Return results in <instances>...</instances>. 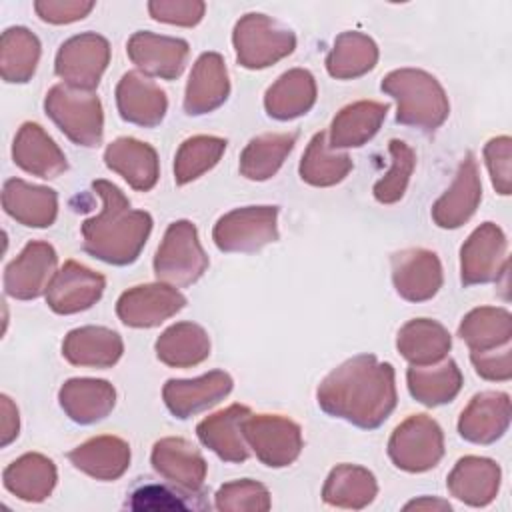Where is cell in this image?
<instances>
[{
    "label": "cell",
    "instance_id": "22",
    "mask_svg": "<svg viewBox=\"0 0 512 512\" xmlns=\"http://www.w3.org/2000/svg\"><path fill=\"white\" fill-rule=\"evenodd\" d=\"M510 424V400L504 392L476 394L458 420V432L472 444H492Z\"/></svg>",
    "mask_w": 512,
    "mask_h": 512
},
{
    "label": "cell",
    "instance_id": "35",
    "mask_svg": "<svg viewBox=\"0 0 512 512\" xmlns=\"http://www.w3.org/2000/svg\"><path fill=\"white\" fill-rule=\"evenodd\" d=\"M376 492L378 484L370 470L354 464H338L324 482L322 500L336 508L362 510L376 498Z\"/></svg>",
    "mask_w": 512,
    "mask_h": 512
},
{
    "label": "cell",
    "instance_id": "51",
    "mask_svg": "<svg viewBox=\"0 0 512 512\" xmlns=\"http://www.w3.org/2000/svg\"><path fill=\"white\" fill-rule=\"evenodd\" d=\"M0 412H2V448H6L16 436H18V430H20V420H18V408L14 406V402L2 394L0 398Z\"/></svg>",
    "mask_w": 512,
    "mask_h": 512
},
{
    "label": "cell",
    "instance_id": "40",
    "mask_svg": "<svg viewBox=\"0 0 512 512\" xmlns=\"http://www.w3.org/2000/svg\"><path fill=\"white\" fill-rule=\"evenodd\" d=\"M40 60L38 38L22 28H8L0 40V74L4 82H28Z\"/></svg>",
    "mask_w": 512,
    "mask_h": 512
},
{
    "label": "cell",
    "instance_id": "36",
    "mask_svg": "<svg viewBox=\"0 0 512 512\" xmlns=\"http://www.w3.org/2000/svg\"><path fill=\"white\" fill-rule=\"evenodd\" d=\"M210 354L206 330L194 322H178L156 340V356L172 368H190L204 362Z\"/></svg>",
    "mask_w": 512,
    "mask_h": 512
},
{
    "label": "cell",
    "instance_id": "23",
    "mask_svg": "<svg viewBox=\"0 0 512 512\" xmlns=\"http://www.w3.org/2000/svg\"><path fill=\"white\" fill-rule=\"evenodd\" d=\"M14 164L38 178H56L66 172L68 162L64 152L36 122H24L12 146Z\"/></svg>",
    "mask_w": 512,
    "mask_h": 512
},
{
    "label": "cell",
    "instance_id": "1",
    "mask_svg": "<svg viewBox=\"0 0 512 512\" xmlns=\"http://www.w3.org/2000/svg\"><path fill=\"white\" fill-rule=\"evenodd\" d=\"M318 406L358 428H378L396 408L394 368L372 354H358L332 370L316 390Z\"/></svg>",
    "mask_w": 512,
    "mask_h": 512
},
{
    "label": "cell",
    "instance_id": "21",
    "mask_svg": "<svg viewBox=\"0 0 512 512\" xmlns=\"http://www.w3.org/2000/svg\"><path fill=\"white\" fill-rule=\"evenodd\" d=\"M230 94L228 72L224 60L216 52H204L192 66L186 94L184 110L190 116H200L216 110L226 102Z\"/></svg>",
    "mask_w": 512,
    "mask_h": 512
},
{
    "label": "cell",
    "instance_id": "29",
    "mask_svg": "<svg viewBox=\"0 0 512 512\" xmlns=\"http://www.w3.org/2000/svg\"><path fill=\"white\" fill-rule=\"evenodd\" d=\"M58 398L70 420L78 424H94L112 412L116 392L106 380L72 378L64 382Z\"/></svg>",
    "mask_w": 512,
    "mask_h": 512
},
{
    "label": "cell",
    "instance_id": "37",
    "mask_svg": "<svg viewBox=\"0 0 512 512\" xmlns=\"http://www.w3.org/2000/svg\"><path fill=\"white\" fill-rule=\"evenodd\" d=\"M410 394L424 406H440L452 402L462 386V374L454 360L434 366H410L406 372Z\"/></svg>",
    "mask_w": 512,
    "mask_h": 512
},
{
    "label": "cell",
    "instance_id": "3",
    "mask_svg": "<svg viewBox=\"0 0 512 512\" xmlns=\"http://www.w3.org/2000/svg\"><path fill=\"white\" fill-rule=\"evenodd\" d=\"M382 92L398 102L396 122L404 126L432 132L448 118V96L440 82L424 70L402 68L390 72L382 80Z\"/></svg>",
    "mask_w": 512,
    "mask_h": 512
},
{
    "label": "cell",
    "instance_id": "32",
    "mask_svg": "<svg viewBox=\"0 0 512 512\" xmlns=\"http://www.w3.org/2000/svg\"><path fill=\"white\" fill-rule=\"evenodd\" d=\"M388 112V104L360 100L342 108L330 126V142L332 150L336 148H358L366 144L382 126Z\"/></svg>",
    "mask_w": 512,
    "mask_h": 512
},
{
    "label": "cell",
    "instance_id": "13",
    "mask_svg": "<svg viewBox=\"0 0 512 512\" xmlns=\"http://www.w3.org/2000/svg\"><path fill=\"white\" fill-rule=\"evenodd\" d=\"M186 298L168 284H142L126 290L116 302L118 318L132 328H152L180 312Z\"/></svg>",
    "mask_w": 512,
    "mask_h": 512
},
{
    "label": "cell",
    "instance_id": "18",
    "mask_svg": "<svg viewBox=\"0 0 512 512\" xmlns=\"http://www.w3.org/2000/svg\"><path fill=\"white\" fill-rule=\"evenodd\" d=\"M130 60L150 76L174 80L182 74L188 60V44L180 38L136 32L126 48Z\"/></svg>",
    "mask_w": 512,
    "mask_h": 512
},
{
    "label": "cell",
    "instance_id": "25",
    "mask_svg": "<svg viewBox=\"0 0 512 512\" xmlns=\"http://www.w3.org/2000/svg\"><path fill=\"white\" fill-rule=\"evenodd\" d=\"M4 212L30 228H46L56 220L58 196L52 188L34 186L20 178H10L2 188Z\"/></svg>",
    "mask_w": 512,
    "mask_h": 512
},
{
    "label": "cell",
    "instance_id": "11",
    "mask_svg": "<svg viewBox=\"0 0 512 512\" xmlns=\"http://www.w3.org/2000/svg\"><path fill=\"white\" fill-rule=\"evenodd\" d=\"M56 250L42 240H32L4 270V292L16 300L42 296L56 274Z\"/></svg>",
    "mask_w": 512,
    "mask_h": 512
},
{
    "label": "cell",
    "instance_id": "30",
    "mask_svg": "<svg viewBox=\"0 0 512 512\" xmlns=\"http://www.w3.org/2000/svg\"><path fill=\"white\" fill-rule=\"evenodd\" d=\"M56 480L54 462L38 452L20 456L2 472L4 488L24 502H44L52 494Z\"/></svg>",
    "mask_w": 512,
    "mask_h": 512
},
{
    "label": "cell",
    "instance_id": "26",
    "mask_svg": "<svg viewBox=\"0 0 512 512\" xmlns=\"http://www.w3.org/2000/svg\"><path fill=\"white\" fill-rule=\"evenodd\" d=\"M252 414L248 406L232 404L196 426L200 442L226 462H244L248 458V444L242 434L244 418Z\"/></svg>",
    "mask_w": 512,
    "mask_h": 512
},
{
    "label": "cell",
    "instance_id": "2",
    "mask_svg": "<svg viewBox=\"0 0 512 512\" xmlns=\"http://www.w3.org/2000/svg\"><path fill=\"white\" fill-rule=\"evenodd\" d=\"M92 188L100 196L102 208L82 222L84 252L106 264H132L148 240L152 216L134 210L122 190L108 180H94Z\"/></svg>",
    "mask_w": 512,
    "mask_h": 512
},
{
    "label": "cell",
    "instance_id": "33",
    "mask_svg": "<svg viewBox=\"0 0 512 512\" xmlns=\"http://www.w3.org/2000/svg\"><path fill=\"white\" fill-rule=\"evenodd\" d=\"M316 102V82L308 70L294 68L284 72L264 96L268 116L276 120H292L306 114Z\"/></svg>",
    "mask_w": 512,
    "mask_h": 512
},
{
    "label": "cell",
    "instance_id": "14",
    "mask_svg": "<svg viewBox=\"0 0 512 512\" xmlns=\"http://www.w3.org/2000/svg\"><path fill=\"white\" fill-rule=\"evenodd\" d=\"M106 280L102 274L68 260L52 278L46 290V302L56 314H76L94 306L102 292Z\"/></svg>",
    "mask_w": 512,
    "mask_h": 512
},
{
    "label": "cell",
    "instance_id": "34",
    "mask_svg": "<svg viewBox=\"0 0 512 512\" xmlns=\"http://www.w3.org/2000/svg\"><path fill=\"white\" fill-rule=\"evenodd\" d=\"M450 344L452 340L448 330L440 322L428 318L406 322L396 338L398 352L412 366H428L444 360Z\"/></svg>",
    "mask_w": 512,
    "mask_h": 512
},
{
    "label": "cell",
    "instance_id": "19",
    "mask_svg": "<svg viewBox=\"0 0 512 512\" xmlns=\"http://www.w3.org/2000/svg\"><path fill=\"white\" fill-rule=\"evenodd\" d=\"M116 104L122 120L154 128L158 126L168 108V100L160 86L140 72H126L116 86Z\"/></svg>",
    "mask_w": 512,
    "mask_h": 512
},
{
    "label": "cell",
    "instance_id": "7",
    "mask_svg": "<svg viewBox=\"0 0 512 512\" xmlns=\"http://www.w3.org/2000/svg\"><path fill=\"white\" fill-rule=\"evenodd\" d=\"M388 456L404 472H426L444 456L442 428L426 414L406 418L388 440Z\"/></svg>",
    "mask_w": 512,
    "mask_h": 512
},
{
    "label": "cell",
    "instance_id": "27",
    "mask_svg": "<svg viewBox=\"0 0 512 512\" xmlns=\"http://www.w3.org/2000/svg\"><path fill=\"white\" fill-rule=\"evenodd\" d=\"M122 338L104 326H82L70 330L62 342L64 358L74 366L110 368L122 356Z\"/></svg>",
    "mask_w": 512,
    "mask_h": 512
},
{
    "label": "cell",
    "instance_id": "8",
    "mask_svg": "<svg viewBox=\"0 0 512 512\" xmlns=\"http://www.w3.org/2000/svg\"><path fill=\"white\" fill-rule=\"evenodd\" d=\"M278 206H244L218 218L212 240L222 252H256L278 240Z\"/></svg>",
    "mask_w": 512,
    "mask_h": 512
},
{
    "label": "cell",
    "instance_id": "4",
    "mask_svg": "<svg viewBox=\"0 0 512 512\" xmlns=\"http://www.w3.org/2000/svg\"><path fill=\"white\" fill-rule=\"evenodd\" d=\"M44 110L74 144L94 148L102 142V104L92 92L56 84L46 94Z\"/></svg>",
    "mask_w": 512,
    "mask_h": 512
},
{
    "label": "cell",
    "instance_id": "49",
    "mask_svg": "<svg viewBox=\"0 0 512 512\" xmlns=\"http://www.w3.org/2000/svg\"><path fill=\"white\" fill-rule=\"evenodd\" d=\"M470 360L476 372L486 380H508L512 374L510 368V344L486 352H472Z\"/></svg>",
    "mask_w": 512,
    "mask_h": 512
},
{
    "label": "cell",
    "instance_id": "46",
    "mask_svg": "<svg viewBox=\"0 0 512 512\" xmlns=\"http://www.w3.org/2000/svg\"><path fill=\"white\" fill-rule=\"evenodd\" d=\"M214 506L222 512H264L270 510V492L264 484L242 478L220 486Z\"/></svg>",
    "mask_w": 512,
    "mask_h": 512
},
{
    "label": "cell",
    "instance_id": "28",
    "mask_svg": "<svg viewBox=\"0 0 512 512\" xmlns=\"http://www.w3.org/2000/svg\"><path fill=\"white\" fill-rule=\"evenodd\" d=\"M104 162L110 170L120 174L134 190L148 192L158 180L156 150L136 138H118L108 144Z\"/></svg>",
    "mask_w": 512,
    "mask_h": 512
},
{
    "label": "cell",
    "instance_id": "42",
    "mask_svg": "<svg viewBox=\"0 0 512 512\" xmlns=\"http://www.w3.org/2000/svg\"><path fill=\"white\" fill-rule=\"evenodd\" d=\"M350 170L352 160L346 154H332L326 132L314 134L300 162V178L312 186H334L342 182Z\"/></svg>",
    "mask_w": 512,
    "mask_h": 512
},
{
    "label": "cell",
    "instance_id": "9",
    "mask_svg": "<svg viewBox=\"0 0 512 512\" xmlns=\"http://www.w3.org/2000/svg\"><path fill=\"white\" fill-rule=\"evenodd\" d=\"M242 434L256 458L270 468L292 464L302 450V432L296 422L278 414H248Z\"/></svg>",
    "mask_w": 512,
    "mask_h": 512
},
{
    "label": "cell",
    "instance_id": "44",
    "mask_svg": "<svg viewBox=\"0 0 512 512\" xmlns=\"http://www.w3.org/2000/svg\"><path fill=\"white\" fill-rule=\"evenodd\" d=\"M202 492H188L180 486H166V484H144L138 486L126 506L130 510H202L208 504L202 500Z\"/></svg>",
    "mask_w": 512,
    "mask_h": 512
},
{
    "label": "cell",
    "instance_id": "10",
    "mask_svg": "<svg viewBox=\"0 0 512 512\" xmlns=\"http://www.w3.org/2000/svg\"><path fill=\"white\" fill-rule=\"evenodd\" d=\"M110 60V46L106 38L86 32L66 40L58 54L54 70L66 86L92 92Z\"/></svg>",
    "mask_w": 512,
    "mask_h": 512
},
{
    "label": "cell",
    "instance_id": "38",
    "mask_svg": "<svg viewBox=\"0 0 512 512\" xmlns=\"http://www.w3.org/2000/svg\"><path fill=\"white\" fill-rule=\"evenodd\" d=\"M458 334L468 344L470 352L494 350L510 344L512 320L504 308H474L464 316Z\"/></svg>",
    "mask_w": 512,
    "mask_h": 512
},
{
    "label": "cell",
    "instance_id": "12",
    "mask_svg": "<svg viewBox=\"0 0 512 512\" xmlns=\"http://www.w3.org/2000/svg\"><path fill=\"white\" fill-rule=\"evenodd\" d=\"M506 268V236L494 222L478 226L460 250L462 284L494 282Z\"/></svg>",
    "mask_w": 512,
    "mask_h": 512
},
{
    "label": "cell",
    "instance_id": "50",
    "mask_svg": "<svg viewBox=\"0 0 512 512\" xmlns=\"http://www.w3.org/2000/svg\"><path fill=\"white\" fill-rule=\"evenodd\" d=\"M34 8L44 22L68 24V22L84 18L94 8V2H50V0H46V2H36Z\"/></svg>",
    "mask_w": 512,
    "mask_h": 512
},
{
    "label": "cell",
    "instance_id": "31",
    "mask_svg": "<svg viewBox=\"0 0 512 512\" xmlns=\"http://www.w3.org/2000/svg\"><path fill=\"white\" fill-rule=\"evenodd\" d=\"M68 460L96 480H116L130 466V446L116 436H96L76 446Z\"/></svg>",
    "mask_w": 512,
    "mask_h": 512
},
{
    "label": "cell",
    "instance_id": "48",
    "mask_svg": "<svg viewBox=\"0 0 512 512\" xmlns=\"http://www.w3.org/2000/svg\"><path fill=\"white\" fill-rule=\"evenodd\" d=\"M148 10L154 20L180 24V26H194L202 20L204 4L202 2H150Z\"/></svg>",
    "mask_w": 512,
    "mask_h": 512
},
{
    "label": "cell",
    "instance_id": "6",
    "mask_svg": "<svg viewBox=\"0 0 512 512\" xmlns=\"http://www.w3.org/2000/svg\"><path fill=\"white\" fill-rule=\"evenodd\" d=\"M236 58L244 68L260 70L292 54L296 38L292 30L264 14H246L234 28Z\"/></svg>",
    "mask_w": 512,
    "mask_h": 512
},
{
    "label": "cell",
    "instance_id": "5",
    "mask_svg": "<svg viewBox=\"0 0 512 512\" xmlns=\"http://www.w3.org/2000/svg\"><path fill=\"white\" fill-rule=\"evenodd\" d=\"M208 268L196 226L188 220L172 222L154 256V274L170 286H190Z\"/></svg>",
    "mask_w": 512,
    "mask_h": 512
},
{
    "label": "cell",
    "instance_id": "20",
    "mask_svg": "<svg viewBox=\"0 0 512 512\" xmlns=\"http://www.w3.org/2000/svg\"><path fill=\"white\" fill-rule=\"evenodd\" d=\"M480 198L482 184L478 176V164L468 152L458 166L452 186L434 202L432 220L440 228H458L476 212Z\"/></svg>",
    "mask_w": 512,
    "mask_h": 512
},
{
    "label": "cell",
    "instance_id": "16",
    "mask_svg": "<svg viewBox=\"0 0 512 512\" xmlns=\"http://www.w3.org/2000/svg\"><path fill=\"white\" fill-rule=\"evenodd\" d=\"M154 470L172 486L188 492H202L206 478V460L194 444L184 438H162L152 448Z\"/></svg>",
    "mask_w": 512,
    "mask_h": 512
},
{
    "label": "cell",
    "instance_id": "43",
    "mask_svg": "<svg viewBox=\"0 0 512 512\" xmlns=\"http://www.w3.org/2000/svg\"><path fill=\"white\" fill-rule=\"evenodd\" d=\"M226 150V140L218 136H192L184 140L174 160L176 184H188L214 168Z\"/></svg>",
    "mask_w": 512,
    "mask_h": 512
},
{
    "label": "cell",
    "instance_id": "41",
    "mask_svg": "<svg viewBox=\"0 0 512 512\" xmlns=\"http://www.w3.org/2000/svg\"><path fill=\"white\" fill-rule=\"evenodd\" d=\"M378 60L376 44L358 32H344L336 38L334 48L326 58L328 74L338 80L358 78L372 70Z\"/></svg>",
    "mask_w": 512,
    "mask_h": 512
},
{
    "label": "cell",
    "instance_id": "17",
    "mask_svg": "<svg viewBox=\"0 0 512 512\" xmlns=\"http://www.w3.org/2000/svg\"><path fill=\"white\" fill-rule=\"evenodd\" d=\"M232 390L230 374L212 370L194 380H168L162 388L166 408L180 420L218 404Z\"/></svg>",
    "mask_w": 512,
    "mask_h": 512
},
{
    "label": "cell",
    "instance_id": "24",
    "mask_svg": "<svg viewBox=\"0 0 512 512\" xmlns=\"http://www.w3.org/2000/svg\"><path fill=\"white\" fill-rule=\"evenodd\" d=\"M500 466L490 458L466 456L456 462L448 474V492L474 508L488 506L500 488Z\"/></svg>",
    "mask_w": 512,
    "mask_h": 512
},
{
    "label": "cell",
    "instance_id": "47",
    "mask_svg": "<svg viewBox=\"0 0 512 512\" xmlns=\"http://www.w3.org/2000/svg\"><path fill=\"white\" fill-rule=\"evenodd\" d=\"M486 166L498 194H510V138L498 136L484 146Z\"/></svg>",
    "mask_w": 512,
    "mask_h": 512
},
{
    "label": "cell",
    "instance_id": "15",
    "mask_svg": "<svg viewBox=\"0 0 512 512\" xmlns=\"http://www.w3.org/2000/svg\"><path fill=\"white\" fill-rule=\"evenodd\" d=\"M392 282L408 302L430 300L442 286V266L434 252L408 248L392 256Z\"/></svg>",
    "mask_w": 512,
    "mask_h": 512
},
{
    "label": "cell",
    "instance_id": "45",
    "mask_svg": "<svg viewBox=\"0 0 512 512\" xmlns=\"http://www.w3.org/2000/svg\"><path fill=\"white\" fill-rule=\"evenodd\" d=\"M388 150L392 156V166L384 174V178H380L374 184V198L382 204H394L404 196L408 180H410L414 164H416L414 150L406 142L394 138V140H390Z\"/></svg>",
    "mask_w": 512,
    "mask_h": 512
},
{
    "label": "cell",
    "instance_id": "52",
    "mask_svg": "<svg viewBox=\"0 0 512 512\" xmlns=\"http://www.w3.org/2000/svg\"><path fill=\"white\" fill-rule=\"evenodd\" d=\"M412 508H426V510H450V504L446 500H440V498H430V496H424V498H418V500H412L404 506V510H412Z\"/></svg>",
    "mask_w": 512,
    "mask_h": 512
},
{
    "label": "cell",
    "instance_id": "39",
    "mask_svg": "<svg viewBox=\"0 0 512 512\" xmlns=\"http://www.w3.org/2000/svg\"><path fill=\"white\" fill-rule=\"evenodd\" d=\"M296 144V134H262L252 138L240 154V174L248 180L272 178Z\"/></svg>",
    "mask_w": 512,
    "mask_h": 512
}]
</instances>
